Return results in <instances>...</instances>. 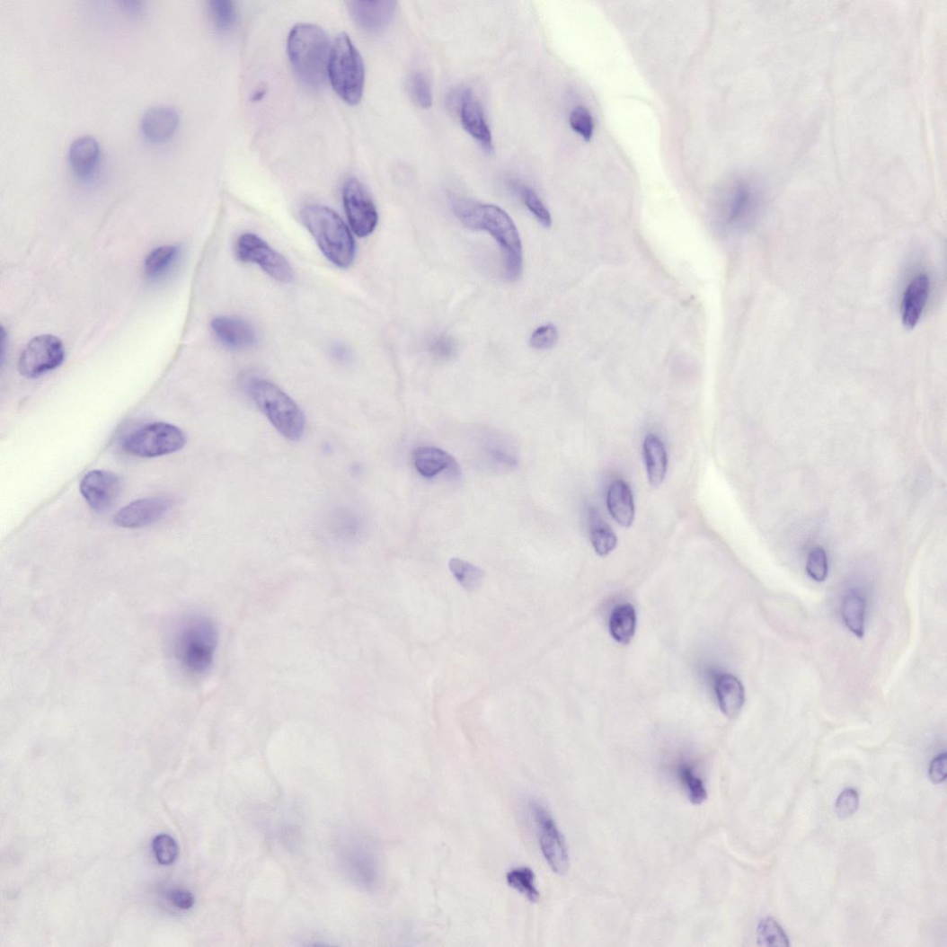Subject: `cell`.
Returning a JSON list of instances; mask_svg holds the SVG:
<instances>
[{
    "label": "cell",
    "instance_id": "6da1fadb",
    "mask_svg": "<svg viewBox=\"0 0 947 947\" xmlns=\"http://www.w3.org/2000/svg\"><path fill=\"white\" fill-rule=\"evenodd\" d=\"M452 208L466 227L490 233L500 245L505 278L510 281L519 279L523 271V249L511 217L497 206L460 198L452 199Z\"/></svg>",
    "mask_w": 947,
    "mask_h": 947
},
{
    "label": "cell",
    "instance_id": "7a4b0ae2",
    "mask_svg": "<svg viewBox=\"0 0 947 947\" xmlns=\"http://www.w3.org/2000/svg\"><path fill=\"white\" fill-rule=\"evenodd\" d=\"M288 50L295 73L306 86H324L332 48L321 27L310 23L296 25L288 37Z\"/></svg>",
    "mask_w": 947,
    "mask_h": 947
},
{
    "label": "cell",
    "instance_id": "3957f363",
    "mask_svg": "<svg viewBox=\"0 0 947 947\" xmlns=\"http://www.w3.org/2000/svg\"><path fill=\"white\" fill-rule=\"evenodd\" d=\"M217 647V627L205 615L187 618L178 628L173 643L179 664L194 676H203L212 668Z\"/></svg>",
    "mask_w": 947,
    "mask_h": 947
},
{
    "label": "cell",
    "instance_id": "277c9868",
    "mask_svg": "<svg viewBox=\"0 0 947 947\" xmlns=\"http://www.w3.org/2000/svg\"><path fill=\"white\" fill-rule=\"evenodd\" d=\"M302 220L324 256L335 266L350 267L356 257V243L349 227L332 209L322 206L305 207Z\"/></svg>",
    "mask_w": 947,
    "mask_h": 947
},
{
    "label": "cell",
    "instance_id": "5b68a950",
    "mask_svg": "<svg viewBox=\"0 0 947 947\" xmlns=\"http://www.w3.org/2000/svg\"><path fill=\"white\" fill-rule=\"evenodd\" d=\"M248 392L272 426L284 438L296 441L305 429V418L298 404L277 385L264 378H252Z\"/></svg>",
    "mask_w": 947,
    "mask_h": 947
},
{
    "label": "cell",
    "instance_id": "8992f818",
    "mask_svg": "<svg viewBox=\"0 0 947 947\" xmlns=\"http://www.w3.org/2000/svg\"><path fill=\"white\" fill-rule=\"evenodd\" d=\"M328 78L338 96L347 104L358 105L364 93L365 66L361 54L349 35L342 33L332 47Z\"/></svg>",
    "mask_w": 947,
    "mask_h": 947
},
{
    "label": "cell",
    "instance_id": "52a82bcc",
    "mask_svg": "<svg viewBox=\"0 0 947 947\" xmlns=\"http://www.w3.org/2000/svg\"><path fill=\"white\" fill-rule=\"evenodd\" d=\"M185 445L186 436L180 428L169 423L156 422L146 425L128 435L121 447L131 456L155 458L176 453Z\"/></svg>",
    "mask_w": 947,
    "mask_h": 947
},
{
    "label": "cell",
    "instance_id": "ba28073f",
    "mask_svg": "<svg viewBox=\"0 0 947 947\" xmlns=\"http://www.w3.org/2000/svg\"><path fill=\"white\" fill-rule=\"evenodd\" d=\"M528 808L545 861L556 874L566 873L571 867V856L555 819L546 806L538 801H530Z\"/></svg>",
    "mask_w": 947,
    "mask_h": 947
},
{
    "label": "cell",
    "instance_id": "9c48e42d",
    "mask_svg": "<svg viewBox=\"0 0 947 947\" xmlns=\"http://www.w3.org/2000/svg\"><path fill=\"white\" fill-rule=\"evenodd\" d=\"M236 252L245 263L259 265L270 277L281 283L294 279L289 261L256 235L244 234L237 241Z\"/></svg>",
    "mask_w": 947,
    "mask_h": 947
},
{
    "label": "cell",
    "instance_id": "30bf717a",
    "mask_svg": "<svg viewBox=\"0 0 947 947\" xmlns=\"http://www.w3.org/2000/svg\"><path fill=\"white\" fill-rule=\"evenodd\" d=\"M65 358V346L59 339L40 335L26 345L19 358V371L26 377H39L58 367Z\"/></svg>",
    "mask_w": 947,
    "mask_h": 947
},
{
    "label": "cell",
    "instance_id": "8fae6325",
    "mask_svg": "<svg viewBox=\"0 0 947 947\" xmlns=\"http://www.w3.org/2000/svg\"><path fill=\"white\" fill-rule=\"evenodd\" d=\"M343 205L350 224L359 237L371 235L378 222L376 206L365 186L351 178L343 187Z\"/></svg>",
    "mask_w": 947,
    "mask_h": 947
},
{
    "label": "cell",
    "instance_id": "7c38bea8",
    "mask_svg": "<svg viewBox=\"0 0 947 947\" xmlns=\"http://www.w3.org/2000/svg\"><path fill=\"white\" fill-rule=\"evenodd\" d=\"M121 489L120 479L114 473L103 470L88 472L80 485L81 494L90 509L98 513L107 512L113 507Z\"/></svg>",
    "mask_w": 947,
    "mask_h": 947
},
{
    "label": "cell",
    "instance_id": "4fadbf2b",
    "mask_svg": "<svg viewBox=\"0 0 947 947\" xmlns=\"http://www.w3.org/2000/svg\"><path fill=\"white\" fill-rule=\"evenodd\" d=\"M171 508V500L164 497L140 499L117 512L113 521L119 527L140 528L163 520Z\"/></svg>",
    "mask_w": 947,
    "mask_h": 947
},
{
    "label": "cell",
    "instance_id": "5bb4252c",
    "mask_svg": "<svg viewBox=\"0 0 947 947\" xmlns=\"http://www.w3.org/2000/svg\"><path fill=\"white\" fill-rule=\"evenodd\" d=\"M459 102L463 128L484 150L491 153L494 149L492 133L482 106L469 89L460 93Z\"/></svg>",
    "mask_w": 947,
    "mask_h": 947
},
{
    "label": "cell",
    "instance_id": "9a60e30c",
    "mask_svg": "<svg viewBox=\"0 0 947 947\" xmlns=\"http://www.w3.org/2000/svg\"><path fill=\"white\" fill-rule=\"evenodd\" d=\"M354 22L362 29L376 31L385 28L393 19L397 3L392 0L380 2H350L347 4Z\"/></svg>",
    "mask_w": 947,
    "mask_h": 947
},
{
    "label": "cell",
    "instance_id": "2e32d148",
    "mask_svg": "<svg viewBox=\"0 0 947 947\" xmlns=\"http://www.w3.org/2000/svg\"><path fill=\"white\" fill-rule=\"evenodd\" d=\"M413 463L417 471L426 479H433L447 473L453 478L460 475L456 459L447 452L434 447H420L413 453Z\"/></svg>",
    "mask_w": 947,
    "mask_h": 947
},
{
    "label": "cell",
    "instance_id": "e0dca14e",
    "mask_svg": "<svg viewBox=\"0 0 947 947\" xmlns=\"http://www.w3.org/2000/svg\"><path fill=\"white\" fill-rule=\"evenodd\" d=\"M930 279L926 274H919L909 282L902 299V323L907 329H913L919 323L930 295Z\"/></svg>",
    "mask_w": 947,
    "mask_h": 947
},
{
    "label": "cell",
    "instance_id": "ac0fdd59",
    "mask_svg": "<svg viewBox=\"0 0 947 947\" xmlns=\"http://www.w3.org/2000/svg\"><path fill=\"white\" fill-rule=\"evenodd\" d=\"M211 329L218 341L230 350H247L256 343L254 329L240 319L217 317L212 321Z\"/></svg>",
    "mask_w": 947,
    "mask_h": 947
},
{
    "label": "cell",
    "instance_id": "d6986e66",
    "mask_svg": "<svg viewBox=\"0 0 947 947\" xmlns=\"http://www.w3.org/2000/svg\"><path fill=\"white\" fill-rule=\"evenodd\" d=\"M179 120V114L173 108L155 106L148 109L142 117V132L150 141H165L175 133Z\"/></svg>",
    "mask_w": 947,
    "mask_h": 947
},
{
    "label": "cell",
    "instance_id": "ffe728a7",
    "mask_svg": "<svg viewBox=\"0 0 947 947\" xmlns=\"http://www.w3.org/2000/svg\"><path fill=\"white\" fill-rule=\"evenodd\" d=\"M719 706L725 716L737 718L745 704V689L733 675L721 674L715 680Z\"/></svg>",
    "mask_w": 947,
    "mask_h": 947
},
{
    "label": "cell",
    "instance_id": "44dd1931",
    "mask_svg": "<svg viewBox=\"0 0 947 947\" xmlns=\"http://www.w3.org/2000/svg\"><path fill=\"white\" fill-rule=\"evenodd\" d=\"M607 505L615 521L623 527L633 525L635 518V504L633 491L622 480L610 486Z\"/></svg>",
    "mask_w": 947,
    "mask_h": 947
},
{
    "label": "cell",
    "instance_id": "7402d4cb",
    "mask_svg": "<svg viewBox=\"0 0 947 947\" xmlns=\"http://www.w3.org/2000/svg\"><path fill=\"white\" fill-rule=\"evenodd\" d=\"M482 450L489 464L501 471H513L519 465L518 452L507 438L489 435L483 440Z\"/></svg>",
    "mask_w": 947,
    "mask_h": 947
},
{
    "label": "cell",
    "instance_id": "603a6c76",
    "mask_svg": "<svg viewBox=\"0 0 947 947\" xmlns=\"http://www.w3.org/2000/svg\"><path fill=\"white\" fill-rule=\"evenodd\" d=\"M101 156V146L96 138L83 136L73 141L69 149V162L81 177L88 176L96 168Z\"/></svg>",
    "mask_w": 947,
    "mask_h": 947
},
{
    "label": "cell",
    "instance_id": "cb8c5ba5",
    "mask_svg": "<svg viewBox=\"0 0 947 947\" xmlns=\"http://www.w3.org/2000/svg\"><path fill=\"white\" fill-rule=\"evenodd\" d=\"M643 453L649 482L653 487L664 482L668 471V453L664 443L654 434L646 437Z\"/></svg>",
    "mask_w": 947,
    "mask_h": 947
},
{
    "label": "cell",
    "instance_id": "d4e9b609",
    "mask_svg": "<svg viewBox=\"0 0 947 947\" xmlns=\"http://www.w3.org/2000/svg\"><path fill=\"white\" fill-rule=\"evenodd\" d=\"M759 204L756 189L748 183L738 185L730 203L729 222L733 226H743L754 215Z\"/></svg>",
    "mask_w": 947,
    "mask_h": 947
},
{
    "label": "cell",
    "instance_id": "484cf974",
    "mask_svg": "<svg viewBox=\"0 0 947 947\" xmlns=\"http://www.w3.org/2000/svg\"><path fill=\"white\" fill-rule=\"evenodd\" d=\"M589 528L591 544L598 555L606 556L616 548L615 531L594 508L589 509Z\"/></svg>",
    "mask_w": 947,
    "mask_h": 947
},
{
    "label": "cell",
    "instance_id": "4316f807",
    "mask_svg": "<svg viewBox=\"0 0 947 947\" xmlns=\"http://www.w3.org/2000/svg\"><path fill=\"white\" fill-rule=\"evenodd\" d=\"M866 598L858 591L845 595L841 606V615L845 626L858 638L865 634Z\"/></svg>",
    "mask_w": 947,
    "mask_h": 947
},
{
    "label": "cell",
    "instance_id": "83f0119b",
    "mask_svg": "<svg viewBox=\"0 0 947 947\" xmlns=\"http://www.w3.org/2000/svg\"><path fill=\"white\" fill-rule=\"evenodd\" d=\"M609 625L613 638L621 644H628L635 635L637 626L635 608L629 604L615 607L611 615Z\"/></svg>",
    "mask_w": 947,
    "mask_h": 947
},
{
    "label": "cell",
    "instance_id": "f1b7e54d",
    "mask_svg": "<svg viewBox=\"0 0 947 947\" xmlns=\"http://www.w3.org/2000/svg\"><path fill=\"white\" fill-rule=\"evenodd\" d=\"M180 257V248L175 245H165L149 252L144 264L147 278L155 279L164 276L175 265Z\"/></svg>",
    "mask_w": 947,
    "mask_h": 947
},
{
    "label": "cell",
    "instance_id": "f546056e",
    "mask_svg": "<svg viewBox=\"0 0 947 947\" xmlns=\"http://www.w3.org/2000/svg\"><path fill=\"white\" fill-rule=\"evenodd\" d=\"M449 570L458 583L466 590L478 589L485 578L479 566L459 558L449 561Z\"/></svg>",
    "mask_w": 947,
    "mask_h": 947
},
{
    "label": "cell",
    "instance_id": "4dcf8cb0",
    "mask_svg": "<svg viewBox=\"0 0 947 947\" xmlns=\"http://www.w3.org/2000/svg\"><path fill=\"white\" fill-rule=\"evenodd\" d=\"M507 881L510 888L527 898L531 903L538 902L540 891L535 886V876L528 867H518L510 870L507 874Z\"/></svg>",
    "mask_w": 947,
    "mask_h": 947
},
{
    "label": "cell",
    "instance_id": "1f68e13d",
    "mask_svg": "<svg viewBox=\"0 0 947 947\" xmlns=\"http://www.w3.org/2000/svg\"><path fill=\"white\" fill-rule=\"evenodd\" d=\"M510 185L513 190L521 198L527 209L534 215L535 219L538 220L544 227H551V213L533 189L518 181H511Z\"/></svg>",
    "mask_w": 947,
    "mask_h": 947
},
{
    "label": "cell",
    "instance_id": "d6a6232c",
    "mask_svg": "<svg viewBox=\"0 0 947 947\" xmlns=\"http://www.w3.org/2000/svg\"><path fill=\"white\" fill-rule=\"evenodd\" d=\"M757 943L765 947H788L791 946L789 939L780 926L773 918L767 917L760 922L757 927Z\"/></svg>",
    "mask_w": 947,
    "mask_h": 947
},
{
    "label": "cell",
    "instance_id": "836d02e7",
    "mask_svg": "<svg viewBox=\"0 0 947 947\" xmlns=\"http://www.w3.org/2000/svg\"><path fill=\"white\" fill-rule=\"evenodd\" d=\"M678 776L686 789L688 799L692 804L699 806L707 801L708 792L704 782L696 775L689 765L683 764L679 766Z\"/></svg>",
    "mask_w": 947,
    "mask_h": 947
},
{
    "label": "cell",
    "instance_id": "e575fe53",
    "mask_svg": "<svg viewBox=\"0 0 947 947\" xmlns=\"http://www.w3.org/2000/svg\"><path fill=\"white\" fill-rule=\"evenodd\" d=\"M407 90L410 98L422 109H429L433 102L429 81L420 71L413 72L408 76Z\"/></svg>",
    "mask_w": 947,
    "mask_h": 947
},
{
    "label": "cell",
    "instance_id": "d590c367",
    "mask_svg": "<svg viewBox=\"0 0 947 947\" xmlns=\"http://www.w3.org/2000/svg\"><path fill=\"white\" fill-rule=\"evenodd\" d=\"M208 9L215 26L223 31L234 28L237 20L235 4L231 0H211Z\"/></svg>",
    "mask_w": 947,
    "mask_h": 947
},
{
    "label": "cell",
    "instance_id": "8d00e7d4",
    "mask_svg": "<svg viewBox=\"0 0 947 947\" xmlns=\"http://www.w3.org/2000/svg\"><path fill=\"white\" fill-rule=\"evenodd\" d=\"M155 857L161 865L170 866L175 863L179 854L176 841L169 835L156 836L152 844Z\"/></svg>",
    "mask_w": 947,
    "mask_h": 947
},
{
    "label": "cell",
    "instance_id": "74e56055",
    "mask_svg": "<svg viewBox=\"0 0 947 947\" xmlns=\"http://www.w3.org/2000/svg\"><path fill=\"white\" fill-rule=\"evenodd\" d=\"M806 571L808 575L817 582H824L828 576L829 566L826 551L816 547L809 554Z\"/></svg>",
    "mask_w": 947,
    "mask_h": 947
},
{
    "label": "cell",
    "instance_id": "f35d334b",
    "mask_svg": "<svg viewBox=\"0 0 947 947\" xmlns=\"http://www.w3.org/2000/svg\"><path fill=\"white\" fill-rule=\"evenodd\" d=\"M571 128L586 142H589L594 134V119L589 111L584 106L575 108L570 118Z\"/></svg>",
    "mask_w": 947,
    "mask_h": 947
},
{
    "label": "cell",
    "instance_id": "ab89813d",
    "mask_svg": "<svg viewBox=\"0 0 947 947\" xmlns=\"http://www.w3.org/2000/svg\"><path fill=\"white\" fill-rule=\"evenodd\" d=\"M859 806V792L854 788H846L836 800V813L839 819H845L854 816Z\"/></svg>",
    "mask_w": 947,
    "mask_h": 947
},
{
    "label": "cell",
    "instance_id": "60d3db41",
    "mask_svg": "<svg viewBox=\"0 0 947 947\" xmlns=\"http://www.w3.org/2000/svg\"><path fill=\"white\" fill-rule=\"evenodd\" d=\"M559 338L557 328L547 324L536 329L530 337V345L535 350H549L556 344Z\"/></svg>",
    "mask_w": 947,
    "mask_h": 947
},
{
    "label": "cell",
    "instance_id": "b9f144b4",
    "mask_svg": "<svg viewBox=\"0 0 947 947\" xmlns=\"http://www.w3.org/2000/svg\"><path fill=\"white\" fill-rule=\"evenodd\" d=\"M429 352L438 360H449L456 352V344L451 337L439 335L431 341Z\"/></svg>",
    "mask_w": 947,
    "mask_h": 947
},
{
    "label": "cell",
    "instance_id": "7bdbcfd3",
    "mask_svg": "<svg viewBox=\"0 0 947 947\" xmlns=\"http://www.w3.org/2000/svg\"><path fill=\"white\" fill-rule=\"evenodd\" d=\"M947 774L946 753L938 755L932 761L929 768V776L933 783H941L945 781Z\"/></svg>",
    "mask_w": 947,
    "mask_h": 947
},
{
    "label": "cell",
    "instance_id": "ee69618b",
    "mask_svg": "<svg viewBox=\"0 0 947 947\" xmlns=\"http://www.w3.org/2000/svg\"><path fill=\"white\" fill-rule=\"evenodd\" d=\"M169 898L176 907L182 910L190 909L195 905L194 895L185 889H173L170 892Z\"/></svg>",
    "mask_w": 947,
    "mask_h": 947
}]
</instances>
